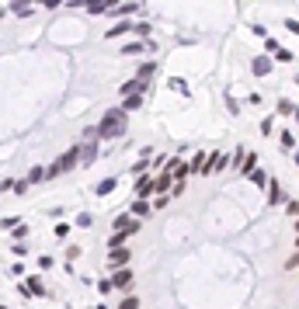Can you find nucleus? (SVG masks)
Returning a JSON list of instances; mask_svg holds the SVG:
<instances>
[{
  "label": "nucleus",
  "instance_id": "obj_27",
  "mask_svg": "<svg viewBox=\"0 0 299 309\" xmlns=\"http://www.w3.org/2000/svg\"><path fill=\"white\" fill-rule=\"evenodd\" d=\"M136 306H140V299H132V296H126V299L118 303V309H136Z\"/></svg>",
  "mask_w": 299,
  "mask_h": 309
},
{
  "label": "nucleus",
  "instance_id": "obj_28",
  "mask_svg": "<svg viewBox=\"0 0 299 309\" xmlns=\"http://www.w3.org/2000/svg\"><path fill=\"white\" fill-rule=\"evenodd\" d=\"M87 10H90V14H104V10H112V7H108V3H87Z\"/></svg>",
  "mask_w": 299,
  "mask_h": 309
},
{
  "label": "nucleus",
  "instance_id": "obj_25",
  "mask_svg": "<svg viewBox=\"0 0 299 309\" xmlns=\"http://www.w3.org/2000/svg\"><path fill=\"white\" fill-rule=\"evenodd\" d=\"M153 73H156V66H153V63H146V66H140V80H150Z\"/></svg>",
  "mask_w": 299,
  "mask_h": 309
},
{
  "label": "nucleus",
  "instance_id": "obj_37",
  "mask_svg": "<svg viewBox=\"0 0 299 309\" xmlns=\"http://www.w3.org/2000/svg\"><path fill=\"white\" fill-rule=\"evenodd\" d=\"M296 83H299V80H296Z\"/></svg>",
  "mask_w": 299,
  "mask_h": 309
},
{
  "label": "nucleus",
  "instance_id": "obj_34",
  "mask_svg": "<svg viewBox=\"0 0 299 309\" xmlns=\"http://www.w3.org/2000/svg\"><path fill=\"white\" fill-rule=\"evenodd\" d=\"M296 230H299V219H296Z\"/></svg>",
  "mask_w": 299,
  "mask_h": 309
},
{
  "label": "nucleus",
  "instance_id": "obj_6",
  "mask_svg": "<svg viewBox=\"0 0 299 309\" xmlns=\"http://www.w3.org/2000/svg\"><path fill=\"white\" fill-rule=\"evenodd\" d=\"M108 264H112L115 271L129 268V250H108Z\"/></svg>",
  "mask_w": 299,
  "mask_h": 309
},
{
  "label": "nucleus",
  "instance_id": "obj_15",
  "mask_svg": "<svg viewBox=\"0 0 299 309\" xmlns=\"http://www.w3.org/2000/svg\"><path fill=\"white\" fill-rule=\"evenodd\" d=\"M115 14H122V17H129V14H140V3H118V7H112Z\"/></svg>",
  "mask_w": 299,
  "mask_h": 309
},
{
  "label": "nucleus",
  "instance_id": "obj_8",
  "mask_svg": "<svg viewBox=\"0 0 299 309\" xmlns=\"http://www.w3.org/2000/svg\"><path fill=\"white\" fill-rule=\"evenodd\" d=\"M268 198H272V205H286V202H289V198H286V191H282L275 181L268 184Z\"/></svg>",
  "mask_w": 299,
  "mask_h": 309
},
{
  "label": "nucleus",
  "instance_id": "obj_10",
  "mask_svg": "<svg viewBox=\"0 0 299 309\" xmlns=\"http://www.w3.org/2000/svg\"><path fill=\"white\" fill-rule=\"evenodd\" d=\"M268 70H272V59H268V56H258V59H254V73H258V77H268Z\"/></svg>",
  "mask_w": 299,
  "mask_h": 309
},
{
  "label": "nucleus",
  "instance_id": "obj_22",
  "mask_svg": "<svg viewBox=\"0 0 299 309\" xmlns=\"http://www.w3.org/2000/svg\"><path fill=\"white\" fill-rule=\"evenodd\" d=\"M250 181H254V184H258V188H264V184H272V181H268V174H264V170H254V174H250Z\"/></svg>",
  "mask_w": 299,
  "mask_h": 309
},
{
  "label": "nucleus",
  "instance_id": "obj_20",
  "mask_svg": "<svg viewBox=\"0 0 299 309\" xmlns=\"http://www.w3.org/2000/svg\"><path fill=\"white\" fill-rule=\"evenodd\" d=\"M115 191V177H104L101 184H98V195H112Z\"/></svg>",
  "mask_w": 299,
  "mask_h": 309
},
{
  "label": "nucleus",
  "instance_id": "obj_19",
  "mask_svg": "<svg viewBox=\"0 0 299 309\" xmlns=\"http://www.w3.org/2000/svg\"><path fill=\"white\" fill-rule=\"evenodd\" d=\"M136 108H143V94H132V97H126V111H136Z\"/></svg>",
  "mask_w": 299,
  "mask_h": 309
},
{
  "label": "nucleus",
  "instance_id": "obj_4",
  "mask_svg": "<svg viewBox=\"0 0 299 309\" xmlns=\"http://www.w3.org/2000/svg\"><path fill=\"white\" fill-rule=\"evenodd\" d=\"M150 87V80H126V83H122V97H132V94H143V90H146Z\"/></svg>",
  "mask_w": 299,
  "mask_h": 309
},
{
  "label": "nucleus",
  "instance_id": "obj_16",
  "mask_svg": "<svg viewBox=\"0 0 299 309\" xmlns=\"http://www.w3.org/2000/svg\"><path fill=\"white\" fill-rule=\"evenodd\" d=\"M254 170H258V156H254V153H247V160L240 163V174H254Z\"/></svg>",
  "mask_w": 299,
  "mask_h": 309
},
{
  "label": "nucleus",
  "instance_id": "obj_31",
  "mask_svg": "<svg viewBox=\"0 0 299 309\" xmlns=\"http://www.w3.org/2000/svg\"><path fill=\"white\" fill-rule=\"evenodd\" d=\"M14 14H21V17H24V14H32V7H28V3H14Z\"/></svg>",
  "mask_w": 299,
  "mask_h": 309
},
{
  "label": "nucleus",
  "instance_id": "obj_7",
  "mask_svg": "<svg viewBox=\"0 0 299 309\" xmlns=\"http://www.w3.org/2000/svg\"><path fill=\"white\" fill-rule=\"evenodd\" d=\"M136 230H140V223L129 219V216H118V219H115V233H126V236H129V233H136Z\"/></svg>",
  "mask_w": 299,
  "mask_h": 309
},
{
  "label": "nucleus",
  "instance_id": "obj_26",
  "mask_svg": "<svg viewBox=\"0 0 299 309\" xmlns=\"http://www.w3.org/2000/svg\"><path fill=\"white\" fill-rule=\"evenodd\" d=\"M132 216H150V205L146 202H136V205H132Z\"/></svg>",
  "mask_w": 299,
  "mask_h": 309
},
{
  "label": "nucleus",
  "instance_id": "obj_21",
  "mask_svg": "<svg viewBox=\"0 0 299 309\" xmlns=\"http://www.w3.org/2000/svg\"><path fill=\"white\" fill-rule=\"evenodd\" d=\"M108 247H112V250H126V233H115V236L108 240Z\"/></svg>",
  "mask_w": 299,
  "mask_h": 309
},
{
  "label": "nucleus",
  "instance_id": "obj_3",
  "mask_svg": "<svg viewBox=\"0 0 299 309\" xmlns=\"http://www.w3.org/2000/svg\"><path fill=\"white\" fill-rule=\"evenodd\" d=\"M153 191H156V177H140V181H136V195H140V202H146V195H153Z\"/></svg>",
  "mask_w": 299,
  "mask_h": 309
},
{
  "label": "nucleus",
  "instance_id": "obj_23",
  "mask_svg": "<svg viewBox=\"0 0 299 309\" xmlns=\"http://www.w3.org/2000/svg\"><path fill=\"white\" fill-rule=\"evenodd\" d=\"M296 108H299V104H292V101H286V97L278 101V115H292Z\"/></svg>",
  "mask_w": 299,
  "mask_h": 309
},
{
  "label": "nucleus",
  "instance_id": "obj_29",
  "mask_svg": "<svg viewBox=\"0 0 299 309\" xmlns=\"http://www.w3.org/2000/svg\"><path fill=\"white\" fill-rule=\"evenodd\" d=\"M292 143H296V136H292V132H282V146L292 150Z\"/></svg>",
  "mask_w": 299,
  "mask_h": 309
},
{
  "label": "nucleus",
  "instance_id": "obj_35",
  "mask_svg": "<svg viewBox=\"0 0 299 309\" xmlns=\"http://www.w3.org/2000/svg\"><path fill=\"white\" fill-rule=\"evenodd\" d=\"M296 247H299V236H296Z\"/></svg>",
  "mask_w": 299,
  "mask_h": 309
},
{
  "label": "nucleus",
  "instance_id": "obj_13",
  "mask_svg": "<svg viewBox=\"0 0 299 309\" xmlns=\"http://www.w3.org/2000/svg\"><path fill=\"white\" fill-rule=\"evenodd\" d=\"M174 184H178V181H174L170 174H160V177H156V191H174Z\"/></svg>",
  "mask_w": 299,
  "mask_h": 309
},
{
  "label": "nucleus",
  "instance_id": "obj_5",
  "mask_svg": "<svg viewBox=\"0 0 299 309\" xmlns=\"http://www.w3.org/2000/svg\"><path fill=\"white\" fill-rule=\"evenodd\" d=\"M223 167H233V156L216 153V156H209V167H206V174H216V170H223Z\"/></svg>",
  "mask_w": 299,
  "mask_h": 309
},
{
  "label": "nucleus",
  "instance_id": "obj_14",
  "mask_svg": "<svg viewBox=\"0 0 299 309\" xmlns=\"http://www.w3.org/2000/svg\"><path fill=\"white\" fill-rule=\"evenodd\" d=\"M4 191H14V195H24V191H28V181H4Z\"/></svg>",
  "mask_w": 299,
  "mask_h": 309
},
{
  "label": "nucleus",
  "instance_id": "obj_18",
  "mask_svg": "<svg viewBox=\"0 0 299 309\" xmlns=\"http://www.w3.org/2000/svg\"><path fill=\"white\" fill-rule=\"evenodd\" d=\"M122 52H126V56H140V52H146V45H143V42H129Z\"/></svg>",
  "mask_w": 299,
  "mask_h": 309
},
{
  "label": "nucleus",
  "instance_id": "obj_12",
  "mask_svg": "<svg viewBox=\"0 0 299 309\" xmlns=\"http://www.w3.org/2000/svg\"><path fill=\"white\" fill-rule=\"evenodd\" d=\"M126 31H132V24H129V21H118V24L108 28V38H118V35H126Z\"/></svg>",
  "mask_w": 299,
  "mask_h": 309
},
{
  "label": "nucleus",
  "instance_id": "obj_36",
  "mask_svg": "<svg viewBox=\"0 0 299 309\" xmlns=\"http://www.w3.org/2000/svg\"><path fill=\"white\" fill-rule=\"evenodd\" d=\"M296 163H299V153H296Z\"/></svg>",
  "mask_w": 299,
  "mask_h": 309
},
{
  "label": "nucleus",
  "instance_id": "obj_11",
  "mask_svg": "<svg viewBox=\"0 0 299 309\" xmlns=\"http://www.w3.org/2000/svg\"><path fill=\"white\" fill-rule=\"evenodd\" d=\"M24 289H28V296H46V289H42V278H35V275L24 282Z\"/></svg>",
  "mask_w": 299,
  "mask_h": 309
},
{
  "label": "nucleus",
  "instance_id": "obj_24",
  "mask_svg": "<svg viewBox=\"0 0 299 309\" xmlns=\"http://www.w3.org/2000/svg\"><path fill=\"white\" fill-rule=\"evenodd\" d=\"M132 31H136L140 38H146V35H150V24H146V21H136V24H132Z\"/></svg>",
  "mask_w": 299,
  "mask_h": 309
},
{
  "label": "nucleus",
  "instance_id": "obj_17",
  "mask_svg": "<svg viewBox=\"0 0 299 309\" xmlns=\"http://www.w3.org/2000/svg\"><path fill=\"white\" fill-rule=\"evenodd\" d=\"M94 156H98V146H94V139H87V146L80 150V160H87V163H90Z\"/></svg>",
  "mask_w": 299,
  "mask_h": 309
},
{
  "label": "nucleus",
  "instance_id": "obj_1",
  "mask_svg": "<svg viewBox=\"0 0 299 309\" xmlns=\"http://www.w3.org/2000/svg\"><path fill=\"white\" fill-rule=\"evenodd\" d=\"M98 136H104V139H118V136H126V108H112V111H104V118L98 122Z\"/></svg>",
  "mask_w": 299,
  "mask_h": 309
},
{
  "label": "nucleus",
  "instance_id": "obj_33",
  "mask_svg": "<svg viewBox=\"0 0 299 309\" xmlns=\"http://www.w3.org/2000/svg\"><path fill=\"white\" fill-rule=\"evenodd\" d=\"M296 125H299V108H296Z\"/></svg>",
  "mask_w": 299,
  "mask_h": 309
},
{
  "label": "nucleus",
  "instance_id": "obj_30",
  "mask_svg": "<svg viewBox=\"0 0 299 309\" xmlns=\"http://www.w3.org/2000/svg\"><path fill=\"white\" fill-rule=\"evenodd\" d=\"M286 212H289V216H299V202L289 198V202H286Z\"/></svg>",
  "mask_w": 299,
  "mask_h": 309
},
{
  "label": "nucleus",
  "instance_id": "obj_32",
  "mask_svg": "<svg viewBox=\"0 0 299 309\" xmlns=\"http://www.w3.org/2000/svg\"><path fill=\"white\" fill-rule=\"evenodd\" d=\"M286 28H289V31H296V35H299V21H286Z\"/></svg>",
  "mask_w": 299,
  "mask_h": 309
},
{
  "label": "nucleus",
  "instance_id": "obj_2",
  "mask_svg": "<svg viewBox=\"0 0 299 309\" xmlns=\"http://www.w3.org/2000/svg\"><path fill=\"white\" fill-rule=\"evenodd\" d=\"M112 285H115L118 292H129V289H132V271H129V268L115 271V275H112Z\"/></svg>",
  "mask_w": 299,
  "mask_h": 309
},
{
  "label": "nucleus",
  "instance_id": "obj_9",
  "mask_svg": "<svg viewBox=\"0 0 299 309\" xmlns=\"http://www.w3.org/2000/svg\"><path fill=\"white\" fill-rule=\"evenodd\" d=\"M52 174H49V167H32V174H28V181L32 184H42V181H49Z\"/></svg>",
  "mask_w": 299,
  "mask_h": 309
}]
</instances>
